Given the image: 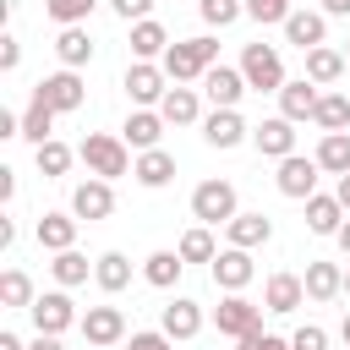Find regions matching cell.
<instances>
[{
	"label": "cell",
	"mask_w": 350,
	"mask_h": 350,
	"mask_svg": "<svg viewBox=\"0 0 350 350\" xmlns=\"http://www.w3.org/2000/svg\"><path fill=\"white\" fill-rule=\"evenodd\" d=\"M208 66H219V44H213V38H180V44L164 49L170 82H202Z\"/></svg>",
	"instance_id": "1"
},
{
	"label": "cell",
	"mask_w": 350,
	"mask_h": 350,
	"mask_svg": "<svg viewBox=\"0 0 350 350\" xmlns=\"http://www.w3.org/2000/svg\"><path fill=\"white\" fill-rule=\"evenodd\" d=\"M82 164L98 175V180H115V175H126L131 170V153H126V137H109V131H88L82 137Z\"/></svg>",
	"instance_id": "2"
},
{
	"label": "cell",
	"mask_w": 350,
	"mask_h": 350,
	"mask_svg": "<svg viewBox=\"0 0 350 350\" xmlns=\"http://www.w3.org/2000/svg\"><path fill=\"white\" fill-rule=\"evenodd\" d=\"M241 77H246V88H257V93H279V88H284V60H279V49H273V44H246V49H241Z\"/></svg>",
	"instance_id": "3"
},
{
	"label": "cell",
	"mask_w": 350,
	"mask_h": 350,
	"mask_svg": "<svg viewBox=\"0 0 350 350\" xmlns=\"http://www.w3.org/2000/svg\"><path fill=\"white\" fill-rule=\"evenodd\" d=\"M262 312H268V306H257V301H246L241 290H224V301L213 306V323H219V334H230V339H241V334H252V328H262Z\"/></svg>",
	"instance_id": "4"
},
{
	"label": "cell",
	"mask_w": 350,
	"mask_h": 350,
	"mask_svg": "<svg viewBox=\"0 0 350 350\" xmlns=\"http://www.w3.org/2000/svg\"><path fill=\"white\" fill-rule=\"evenodd\" d=\"M33 98H44L55 115H71V109H82V98H88V88H82V77L66 66V71H55V77H38V88H33Z\"/></svg>",
	"instance_id": "5"
},
{
	"label": "cell",
	"mask_w": 350,
	"mask_h": 350,
	"mask_svg": "<svg viewBox=\"0 0 350 350\" xmlns=\"http://www.w3.org/2000/svg\"><path fill=\"white\" fill-rule=\"evenodd\" d=\"M191 213H197L202 224H230V219H235V186H230V180H202V186L191 191Z\"/></svg>",
	"instance_id": "6"
},
{
	"label": "cell",
	"mask_w": 350,
	"mask_h": 350,
	"mask_svg": "<svg viewBox=\"0 0 350 350\" xmlns=\"http://www.w3.org/2000/svg\"><path fill=\"white\" fill-rule=\"evenodd\" d=\"M27 312H33V323H38V334H66L71 323H82L66 290H44V295H38V301H33Z\"/></svg>",
	"instance_id": "7"
},
{
	"label": "cell",
	"mask_w": 350,
	"mask_h": 350,
	"mask_svg": "<svg viewBox=\"0 0 350 350\" xmlns=\"http://www.w3.org/2000/svg\"><path fill=\"white\" fill-rule=\"evenodd\" d=\"M317 170H323L317 159H301V153H290V159H279V175H273V180H279V191H284V197L306 202V197L317 191Z\"/></svg>",
	"instance_id": "8"
},
{
	"label": "cell",
	"mask_w": 350,
	"mask_h": 350,
	"mask_svg": "<svg viewBox=\"0 0 350 350\" xmlns=\"http://www.w3.org/2000/svg\"><path fill=\"white\" fill-rule=\"evenodd\" d=\"M82 339L98 345V350L120 345V339H126V317H120V306H88V312H82Z\"/></svg>",
	"instance_id": "9"
},
{
	"label": "cell",
	"mask_w": 350,
	"mask_h": 350,
	"mask_svg": "<svg viewBox=\"0 0 350 350\" xmlns=\"http://www.w3.org/2000/svg\"><path fill=\"white\" fill-rule=\"evenodd\" d=\"M202 93L213 98V109H235L241 93H246V77H241L235 66H208V71H202Z\"/></svg>",
	"instance_id": "10"
},
{
	"label": "cell",
	"mask_w": 350,
	"mask_h": 350,
	"mask_svg": "<svg viewBox=\"0 0 350 350\" xmlns=\"http://www.w3.org/2000/svg\"><path fill=\"white\" fill-rule=\"evenodd\" d=\"M252 142H257V153H262V159H290V153H295V120L273 115V120L252 126Z\"/></svg>",
	"instance_id": "11"
},
{
	"label": "cell",
	"mask_w": 350,
	"mask_h": 350,
	"mask_svg": "<svg viewBox=\"0 0 350 350\" xmlns=\"http://www.w3.org/2000/svg\"><path fill=\"white\" fill-rule=\"evenodd\" d=\"M71 213L88 219V224H93V219H109V213H115V191H109V180H98V175L82 180V186L71 191Z\"/></svg>",
	"instance_id": "12"
},
{
	"label": "cell",
	"mask_w": 350,
	"mask_h": 350,
	"mask_svg": "<svg viewBox=\"0 0 350 350\" xmlns=\"http://www.w3.org/2000/svg\"><path fill=\"white\" fill-rule=\"evenodd\" d=\"M252 273H257V268H252V252H246V246H224V252L213 257V284H219V290H246Z\"/></svg>",
	"instance_id": "13"
},
{
	"label": "cell",
	"mask_w": 350,
	"mask_h": 350,
	"mask_svg": "<svg viewBox=\"0 0 350 350\" xmlns=\"http://www.w3.org/2000/svg\"><path fill=\"white\" fill-rule=\"evenodd\" d=\"M301 301H306V279H301V273H268V284H262V306H268L273 317L295 312Z\"/></svg>",
	"instance_id": "14"
},
{
	"label": "cell",
	"mask_w": 350,
	"mask_h": 350,
	"mask_svg": "<svg viewBox=\"0 0 350 350\" xmlns=\"http://www.w3.org/2000/svg\"><path fill=\"white\" fill-rule=\"evenodd\" d=\"M164 77L170 71H159V66H148V60H137V66H126V93H131V104H159L170 88H164Z\"/></svg>",
	"instance_id": "15"
},
{
	"label": "cell",
	"mask_w": 350,
	"mask_h": 350,
	"mask_svg": "<svg viewBox=\"0 0 350 350\" xmlns=\"http://www.w3.org/2000/svg\"><path fill=\"white\" fill-rule=\"evenodd\" d=\"M317 98H323V93H317V82H312V77L284 82V88H279V115H284V120H312Z\"/></svg>",
	"instance_id": "16"
},
{
	"label": "cell",
	"mask_w": 350,
	"mask_h": 350,
	"mask_svg": "<svg viewBox=\"0 0 350 350\" xmlns=\"http://www.w3.org/2000/svg\"><path fill=\"white\" fill-rule=\"evenodd\" d=\"M164 126H170V120H164L159 109H131V120H126V131H120V137H126V148H137V153H148V148H159V137H164Z\"/></svg>",
	"instance_id": "17"
},
{
	"label": "cell",
	"mask_w": 350,
	"mask_h": 350,
	"mask_svg": "<svg viewBox=\"0 0 350 350\" xmlns=\"http://www.w3.org/2000/svg\"><path fill=\"white\" fill-rule=\"evenodd\" d=\"M350 213H345V202L339 197H323V191H312L306 197V230L312 235H339V224H345Z\"/></svg>",
	"instance_id": "18"
},
{
	"label": "cell",
	"mask_w": 350,
	"mask_h": 350,
	"mask_svg": "<svg viewBox=\"0 0 350 350\" xmlns=\"http://www.w3.org/2000/svg\"><path fill=\"white\" fill-rule=\"evenodd\" d=\"M164 334H170V339H197V334H202V306H197L191 295H175V301L164 306Z\"/></svg>",
	"instance_id": "19"
},
{
	"label": "cell",
	"mask_w": 350,
	"mask_h": 350,
	"mask_svg": "<svg viewBox=\"0 0 350 350\" xmlns=\"http://www.w3.org/2000/svg\"><path fill=\"white\" fill-rule=\"evenodd\" d=\"M323 33H328V16H323V11H290V16H284V38H290L295 49H317Z\"/></svg>",
	"instance_id": "20"
},
{
	"label": "cell",
	"mask_w": 350,
	"mask_h": 350,
	"mask_svg": "<svg viewBox=\"0 0 350 350\" xmlns=\"http://www.w3.org/2000/svg\"><path fill=\"white\" fill-rule=\"evenodd\" d=\"M202 137H208V148H241L246 142V120L235 109H213L202 120Z\"/></svg>",
	"instance_id": "21"
},
{
	"label": "cell",
	"mask_w": 350,
	"mask_h": 350,
	"mask_svg": "<svg viewBox=\"0 0 350 350\" xmlns=\"http://www.w3.org/2000/svg\"><path fill=\"white\" fill-rule=\"evenodd\" d=\"M131 175H137V186H148V191H159V186H170V180H175V159H170L164 148H148V153H137V164H131Z\"/></svg>",
	"instance_id": "22"
},
{
	"label": "cell",
	"mask_w": 350,
	"mask_h": 350,
	"mask_svg": "<svg viewBox=\"0 0 350 350\" xmlns=\"http://www.w3.org/2000/svg\"><path fill=\"white\" fill-rule=\"evenodd\" d=\"M224 230H230V246H246V252H252V246H268L273 219H268V213H235Z\"/></svg>",
	"instance_id": "23"
},
{
	"label": "cell",
	"mask_w": 350,
	"mask_h": 350,
	"mask_svg": "<svg viewBox=\"0 0 350 350\" xmlns=\"http://www.w3.org/2000/svg\"><path fill=\"white\" fill-rule=\"evenodd\" d=\"M55 55H60V66H88L93 60V38H88V27L82 22H71V27H60V38H55Z\"/></svg>",
	"instance_id": "24"
},
{
	"label": "cell",
	"mask_w": 350,
	"mask_h": 350,
	"mask_svg": "<svg viewBox=\"0 0 350 350\" xmlns=\"http://www.w3.org/2000/svg\"><path fill=\"white\" fill-rule=\"evenodd\" d=\"M77 224H82L77 213H44V219H38V246H44V252H66V246L77 241Z\"/></svg>",
	"instance_id": "25"
},
{
	"label": "cell",
	"mask_w": 350,
	"mask_h": 350,
	"mask_svg": "<svg viewBox=\"0 0 350 350\" xmlns=\"http://www.w3.org/2000/svg\"><path fill=\"white\" fill-rule=\"evenodd\" d=\"M164 49H170V33H164V22H153V16L131 22V55H137V60H153V55H164Z\"/></svg>",
	"instance_id": "26"
},
{
	"label": "cell",
	"mask_w": 350,
	"mask_h": 350,
	"mask_svg": "<svg viewBox=\"0 0 350 350\" xmlns=\"http://www.w3.org/2000/svg\"><path fill=\"white\" fill-rule=\"evenodd\" d=\"M93 279H98V290H109V295L126 290V284H131V257H126V252H104V257L93 262Z\"/></svg>",
	"instance_id": "27"
},
{
	"label": "cell",
	"mask_w": 350,
	"mask_h": 350,
	"mask_svg": "<svg viewBox=\"0 0 350 350\" xmlns=\"http://www.w3.org/2000/svg\"><path fill=\"white\" fill-rule=\"evenodd\" d=\"M339 290H345L339 262H306V295H312V301H334Z\"/></svg>",
	"instance_id": "28"
},
{
	"label": "cell",
	"mask_w": 350,
	"mask_h": 350,
	"mask_svg": "<svg viewBox=\"0 0 350 350\" xmlns=\"http://www.w3.org/2000/svg\"><path fill=\"white\" fill-rule=\"evenodd\" d=\"M328 175H345L350 170V131H323V142H317V153H312Z\"/></svg>",
	"instance_id": "29"
},
{
	"label": "cell",
	"mask_w": 350,
	"mask_h": 350,
	"mask_svg": "<svg viewBox=\"0 0 350 350\" xmlns=\"http://www.w3.org/2000/svg\"><path fill=\"white\" fill-rule=\"evenodd\" d=\"M339 71H345V55H339V49H328V44H317V49H306V77H312L317 88H328V82H339Z\"/></svg>",
	"instance_id": "30"
},
{
	"label": "cell",
	"mask_w": 350,
	"mask_h": 350,
	"mask_svg": "<svg viewBox=\"0 0 350 350\" xmlns=\"http://www.w3.org/2000/svg\"><path fill=\"white\" fill-rule=\"evenodd\" d=\"M159 115H164L170 126H191V120H197V93L175 82V88H170V93L159 98Z\"/></svg>",
	"instance_id": "31"
},
{
	"label": "cell",
	"mask_w": 350,
	"mask_h": 350,
	"mask_svg": "<svg viewBox=\"0 0 350 350\" xmlns=\"http://www.w3.org/2000/svg\"><path fill=\"white\" fill-rule=\"evenodd\" d=\"M180 268H186V257H180V252H153V257L142 262V279H148L153 290H170V284L180 279Z\"/></svg>",
	"instance_id": "32"
},
{
	"label": "cell",
	"mask_w": 350,
	"mask_h": 350,
	"mask_svg": "<svg viewBox=\"0 0 350 350\" xmlns=\"http://www.w3.org/2000/svg\"><path fill=\"white\" fill-rule=\"evenodd\" d=\"M49 268H55V284H60V290H71V284H88V257H82L77 246L55 252V262H49Z\"/></svg>",
	"instance_id": "33"
},
{
	"label": "cell",
	"mask_w": 350,
	"mask_h": 350,
	"mask_svg": "<svg viewBox=\"0 0 350 350\" xmlns=\"http://www.w3.org/2000/svg\"><path fill=\"white\" fill-rule=\"evenodd\" d=\"M312 120H317L323 131H345V126H350V98H345V93H323L317 109H312Z\"/></svg>",
	"instance_id": "34"
},
{
	"label": "cell",
	"mask_w": 350,
	"mask_h": 350,
	"mask_svg": "<svg viewBox=\"0 0 350 350\" xmlns=\"http://www.w3.org/2000/svg\"><path fill=\"white\" fill-rule=\"evenodd\" d=\"M0 301H5L11 312H16V306H33V301H38V295H33V279H27L22 268H5V273H0Z\"/></svg>",
	"instance_id": "35"
},
{
	"label": "cell",
	"mask_w": 350,
	"mask_h": 350,
	"mask_svg": "<svg viewBox=\"0 0 350 350\" xmlns=\"http://www.w3.org/2000/svg\"><path fill=\"white\" fill-rule=\"evenodd\" d=\"M49 126H55V109H49L44 98H33V104H27V115H22V137L38 148V142H49Z\"/></svg>",
	"instance_id": "36"
},
{
	"label": "cell",
	"mask_w": 350,
	"mask_h": 350,
	"mask_svg": "<svg viewBox=\"0 0 350 350\" xmlns=\"http://www.w3.org/2000/svg\"><path fill=\"white\" fill-rule=\"evenodd\" d=\"M175 252H180L186 262H213V257H219V246H213V235H208V224H197V230H186Z\"/></svg>",
	"instance_id": "37"
},
{
	"label": "cell",
	"mask_w": 350,
	"mask_h": 350,
	"mask_svg": "<svg viewBox=\"0 0 350 350\" xmlns=\"http://www.w3.org/2000/svg\"><path fill=\"white\" fill-rule=\"evenodd\" d=\"M38 170H44V180H60V175L71 170V148H66V142H55V137H49V142H38Z\"/></svg>",
	"instance_id": "38"
},
{
	"label": "cell",
	"mask_w": 350,
	"mask_h": 350,
	"mask_svg": "<svg viewBox=\"0 0 350 350\" xmlns=\"http://www.w3.org/2000/svg\"><path fill=\"white\" fill-rule=\"evenodd\" d=\"M93 5H98V0H44V16L60 22V27H71V22H88Z\"/></svg>",
	"instance_id": "39"
},
{
	"label": "cell",
	"mask_w": 350,
	"mask_h": 350,
	"mask_svg": "<svg viewBox=\"0 0 350 350\" xmlns=\"http://www.w3.org/2000/svg\"><path fill=\"white\" fill-rule=\"evenodd\" d=\"M197 11H202V22H213V27H230V22L246 11V0H197Z\"/></svg>",
	"instance_id": "40"
},
{
	"label": "cell",
	"mask_w": 350,
	"mask_h": 350,
	"mask_svg": "<svg viewBox=\"0 0 350 350\" xmlns=\"http://www.w3.org/2000/svg\"><path fill=\"white\" fill-rule=\"evenodd\" d=\"M246 16H257L262 27H268V22H279V27H284V16H290V0H246Z\"/></svg>",
	"instance_id": "41"
},
{
	"label": "cell",
	"mask_w": 350,
	"mask_h": 350,
	"mask_svg": "<svg viewBox=\"0 0 350 350\" xmlns=\"http://www.w3.org/2000/svg\"><path fill=\"white\" fill-rule=\"evenodd\" d=\"M290 350H328V334H323L317 323H306V328L290 334Z\"/></svg>",
	"instance_id": "42"
},
{
	"label": "cell",
	"mask_w": 350,
	"mask_h": 350,
	"mask_svg": "<svg viewBox=\"0 0 350 350\" xmlns=\"http://www.w3.org/2000/svg\"><path fill=\"white\" fill-rule=\"evenodd\" d=\"M235 345H241V350H290V339H279V334H262V328H252V334H241Z\"/></svg>",
	"instance_id": "43"
},
{
	"label": "cell",
	"mask_w": 350,
	"mask_h": 350,
	"mask_svg": "<svg viewBox=\"0 0 350 350\" xmlns=\"http://www.w3.org/2000/svg\"><path fill=\"white\" fill-rule=\"evenodd\" d=\"M109 11H115L120 22H142V16L153 11V0H109Z\"/></svg>",
	"instance_id": "44"
},
{
	"label": "cell",
	"mask_w": 350,
	"mask_h": 350,
	"mask_svg": "<svg viewBox=\"0 0 350 350\" xmlns=\"http://www.w3.org/2000/svg\"><path fill=\"white\" fill-rule=\"evenodd\" d=\"M170 345H175V339L159 328V334H131V345H126V350H170Z\"/></svg>",
	"instance_id": "45"
},
{
	"label": "cell",
	"mask_w": 350,
	"mask_h": 350,
	"mask_svg": "<svg viewBox=\"0 0 350 350\" xmlns=\"http://www.w3.org/2000/svg\"><path fill=\"white\" fill-rule=\"evenodd\" d=\"M16 60H22V44L5 33V38H0V71H16Z\"/></svg>",
	"instance_id": "46"
},
{
	"label": "cell",
	"mask_w": 350,
	"mask_h": 350,
	"mask_svg": "<svg viewBox=\"0 0 350 350\" xmlns=\"http://www.w3.org/2000/svg\"><path fill=\"white\" fill-rule=\"evenodd\" d=\"M0 137H22V115H11V109H0Z\"/></svg>",
	"instance_id": "47"
},
{
	"label": "cell",
	"mask_w": 350,
	"mask_h": 350,
	"mask_svg": "<svg viewBox=\"0 0 350 350\" xmlns=\"http://www.w3.org/2000/svg\"><path fill=\"white\" fill-rule=\"evenodd\" d=\"M27 350H66V345H60V334H38Z\"/></svg>",
	"instance_id": "48"
},
{
	"label": "cell",
	"mask_w": 350,
	"mask_h": 350,
	"mask_svg": "<svg viewBox=\"0 0 350 350\" xmlns=\"http://www.w3.org/2000/svg\"><path fill=\"white\" fill-rule=\"evenodd\" d=\"M323 16H350V0H323Z\"/></svg>",
	"instance_id": "49"
},
{
	"label": "cell",
	"mask_w": 350,
	"mask_h": 350,
	"mask_svg": "<svg viewBox=\"0 0 350 350\" xmlns=\"http://www.w3.org/2000/svg\"><path fill=\"white\" fill-rule=\"evenodd\" d=\"M334 197H339V202H345V213H350V170L339 175V186H334Z\"/></svg>",
	"instance_id": "50"
},
{
	"label": "cell",
	"mask_w": 350,
	"mask_h": 350,
	"mask_svg": "<svg viewBox=\"0 0 350 350\" xmlns=\"http://www.w3.org/2000/svg\"><path fill=\"white\" fill-rule=\"evenodd\" d=\"M334 241H339V252H345V257H350V219H345V224H339V235H334Z\"/></svg>",
	"instance_id": "51"
},
{
	"label": "cell",
	"mask_w": 350,
	"mask_h": 350,
	"mask_svg": "<svg viewBox=\"0 0 350 350\" xmlns=\"http://www.w3.org/2000/svg\"><path fill=\"white\" fill-rule=\"evenodd\" d=\"M0 350H27V345H22L16 334H0Z\"/></svg>",
	"instance_id": "52"
},
{
	"label": "cell",
	"mask_w": 350,
	"mask_h": 350,
	"mask_svg": "<svg viewBox=\"0 0 350 350\" xmlns=\"http://www.w3.org/2000/svg\"><path fill=\"white\" fill-rule=\"evenodd\" d=\"M339 339H345V350H350V312H345V323H339Z\"/></svg>",
	"instance_id": "53"
},
{
	"label": "cell",
	"mask_w": 350,
	"mask_h": 350,
	"mask_svg": "<svg viewBox=\"0 0 350 350\" xmlns=\"http://www.w3.org/2000/svg\"><path fill=\"white\" fill-rule=\"evenodd\" d=\"M345 295H350V273H345Z\"/></svg>",
	"instance_id": "54"
},
{
	"label": "cell",
	"mask_w": 350,
	"mask_h": 350,
	"mask_svg": "<svg viewBox=\"0 0 350 350\" xmlns=\"http://www.w3.org/2000/svg\"><path fill=\"white\" fill-rule=\"evenodd\" d=\"M82 350H98V345H82Z\"/></svg>",
	"instance_id": "55"
}]
</instances>
